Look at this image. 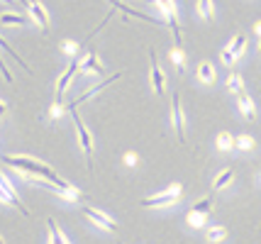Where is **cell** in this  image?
Segmentation results:
<instances>
[{"mask_svg": "<svg viewBox=\"0 0 261 244\" xmlns=\"http://www.w3.org/2000/svg\"><path fill=\"white\" fill-rule=\"evenodd\" d=\"M225 237H227V227H222V225L207 230V242H222Z\"/></svg>", "mask_w": 261, "mask_h": 244, "instance_id": "603a6c76", "label": "cell"}, {"mask_svg": "<svg viewBox=\"0 0 261 244\" xmlns=\"http://www.w3.org/2000/svg\"><path fill=\"white\" fill-rule=\"evenodd\" d=\"M3 161L8 164V166H12V169H17V171H22L24 176H34V178H46L51 186L61 188V191H71V186L68 181H64L61 176L54 171V169H49L46 164L37 161V159H32V156H12V154H8V156H3Z\"/></svg>", "mask_w": 261, "mask_h": 244, "instance_id": "6da1fadb", "label": "cell"}, {"mask_svg": "<svg viewBox=\"0 0 261 244\" xmlns=\"http://www.w3.org/2000/svg\"><path fill=\"white\" fill-rule=\"evenodd\" d=\"M0 73L5 76V81H12V73H10V69H8V64L3 61V57H0Z\"/></svg>", "mask_w": 261, "mask_h": 244, "instance_id": "4dcf8cb0", "label": "cell"}, {"mask_svg": "<svg viewBox=\"0 0 261 244\" xmlns=\"http://www.w3.org/2000/svg\"><path fill=\"white\" fill-rule=\"evenodd\" d=\"M0 188H3V191L8 193V198H10V203H12V205H15L17 210H20V212H22L24 218H30V210L24 208V203L20 200V193H17V188L12 186V178H10V176H5L3 171H0Z\"/></svg>", "mask_w": 261, "mask_h": 244, "instance_id": "8fae6325", "label": "cell"}, {"mask_svg": "<svg viewBox=\"0 0 261 244\" xmlns=\"http://www.w3.org/2000/svg\"><path fill=\"white\" fill-rule=\"evenodd\" d=\"M161 12H164V17L169 20V27L173 30V37H176V47H181L183 39H181V22H178V8H176V3H169V0H156L154 3Z\"/></svg>", "mask_w": 261, "mask_h": 244, "instance_id": "277c9868", "label": "cell"}, {"mask_svg": "<svg viewBox=\"0 0 261 244\" xmlns=\"http://www.w3.org/2000/svg\"><path fill=\"white\" fill-rule=\"evenodd\" d=\"M0 203H5V205H12V203H10V198H8V193H5L3 188H0Z\"/></svg>", "mask_w": 261, "mask_h": 244, "instance_id": "1f68e13d", "label": "cell"}, {"mask_svg": "<svg viewBox=\"0 0 261 244\" xmlns=\"http://www.w3.org/2000/svg\"><path fill=\"white\" fill-rule=\"evenodd\" d=\"M79 66H81V59H73V61L66 66V71L59 76V81H57V103L59 105H61V100H64V93L68 91V86L73 83V76L79 73Z\"/></svg>", "mask_w": 261, "mask_h": 244, "instance_id": "52a82bcc", "label": "cell"}, {"mask_svg": "<svg viewBox=\"0 0 261 244\" xmlns=\"http://www.w3.org/2000/svg\"><path fill=\"white\" fill-rule=\"evenodd\" d=\"M71 117H73V122H76V134H79L81 149H83V154H86V166H88V171H93V137H91V132H88L86 125H83L79 110H73Z\"/></svg>", "mask_w": 261, "mask_h": 244, "instance_id": "3957f363", "label": "cell"}, {"mask_svg": "<svg viewBox=\"0 0 261 244\" xmlns=\"http://www.w3.org/2000/svg\"><path fill=\"white\" fill-rule=\"evenodd\" d=\"M169 59H171V64L176 66V71L178 73H183L186 71V54H183V49L181 47H173L169 51Z\"/></svg>", "mask_w": 261, "mask_h": 244, "instance_id": "ac0fdd59", "label": "cell"}, {"mask_svg": "<svg viewBox=\"0 0 261 244\" xmlns=\"http://www.w3.org/2000/svg\"><path fill=\"white\" fill-rule=\"evenodd\" d=\"M183 186L181 183H171L166 191H161L159 196H149L142 200V208H169L173 203H178Z\"/></svg>", "mask_w": 261, "mask_h": 244, "instance_id": "7a4b0ae2", "label": "cell"}, {"mask_svg": "<svg viewBox=\"0 0 261 244\" xmlns=\"http://www.w3.org/2000/svg\"><path fill=\"white\" fill-rule=\"evenodd\" d=\"M79 47H81V44L71 42V39H64V42H61V51H64V54H76V51H79Z\"/></svg>", "mask_w": 261, "mask_h": 244, "instance_id": "4316f807", "label": "cell"}, {"mask_svg": "<svg viewBox=\"0 0 261 244\" xmlns=\"http://www.w3.org/2000/svg\"><path fill=\"white\" fill-rule=\"evenodd\" d=\"M122 161H125L127 166H137V164H139V156H137L135 151H127L125 156H122Z\"/></svg>", "mask_w": 261, "mask_h": 244, "instance_id": "83f0119b", "label": "cell"}, {"mask_svg": "<svg viewBox=\"0 0 261 244\" xmlns=\"http://www.w3.org/2000/svg\"><path fill=\"white\" fill-rule=\"evenodd\" d=\"M195 5H198V12H200V17H205V20H213L215 10H213V3H210V0H200V3H195Z\"/></svg>", "mask_w": 261, "mask_h": 244, "instance_id": "484cf974", "label": "cell"}, {"mask_svg": "<svg viewBox=\"0 0 261 244\" xmlns=\"http://www.w3.org/2000/svg\"><path fill=\"white\" fill-rule=\"evenodd\" d=\"M117 78H122V71H117V73H113L110 78H105L102 83H98V86H93V88H88V91H86V93L81 95V98H73V100H71V103L66 105V110H68V113H73V110H76V107H79L81 103H86L88 98H93V95H98V93L102 91V88H108V86H110V83H115Z\"/></svg>", "mask_w": 261, "mask_h": 244, "instance_id": "ba28073f", "label": "cell"}, {"mask_svg": "<svg viewBox=\"0 0 261 244\" xmlns=\"http://www.w3.org/2000/svg\"><path fill=\"white\" fill-rule=\"evenodd\" d=\"M30 20L20 15V12H3L0 15V24H27Z\"/></svg>", "mask_w": 261, "mask_h": 244, "instance_id": "ffe728a7", "label": "cell"}, {"mask_svg": "<svg viewBox=\"0 0 261 244\" xmlns=\"http://www.w3.org/2000/svg\"><path fill=\"white\" fill-rule=\"evenodd\" d=\"M0 244H5V239H3V237H0Z\"/></svg>", "mask_w": 261, "mask_h": 244, "instance_id": "e575fe53", "label": "cell"}, {"mask_svg": "<svg viewBox=\"0 0 261 244\" xmlns=\"http://www.w3.org/2000/svg\"><path fill=\"white\" fill-rule=\"evenodd\" d=\"M81 73H95V76H100L102 71V64H100V59H98V54H86V57L81 59V66H79Z\"/></svg>", "mask_w": 261, "mask_h": 244, "instance_id": "4fadbf2b", "label": "cell"}, {"mask_svg": "<svg viewBox=\"0 0 261 244\" xmlns=\"http://www.w3.org/2000/svg\"><path fill=\"white\" fill-rule=\"evenodd\" d=\"M259 49H261V44H259Z\"/></svg>", "mask_w": 261, "mask_h": 244, "instance_id": "d590c367", "label": "cell"}, {"mask_svg": "<svg viewBox=\"0 0 261 244\" xmlns=\"http://www.w3.org/2000/svg\"><path fill=\"white\" fill-rule=\"evenodd\" d=\"M149 61H151V66H149V81H151V88H154V93L156 95H164V91H166V76H164V71H161L154 51L149 54Z\"/></svg>", "mask_w": 261, "mask_h": 244, "instance_id": "9c48e42d", "label": "cell"}, {"mask_svg": "<svg viewBox=\"0 0 261 244\" xmlns=\"http://www.w3.org/2000/svg\"><path fill=\"white\" fill-rule=\"evenodd\" d=\"M237 105H239V110H242V115L247 117V120H256V107H254V100H251V95L247 93H239L237 95Z\"/></svg>", "mask_w": 261, "mask_h": 244, "instance_id": "5bb4252c", "label": "cell"}, {"mask_svg": "<svg viewBox=\"0 0 261 244\" xmlns=\"http://www.w3.org/2000/svg\"><path fill=\"white\" fill-rule=\"evenodd\" d=\"M234 147L242 151L254 149V137H249V134H239V137H234Z\"/></svg>", "mask_w": 261, "mask_h": 244, "instance_id": "d4e9b609", "label": "cell"}, {"mask_svg": "<svg viewBox=\"0 0 261 244\" xmlns=\"http://www.w3.org/2000/svg\"><path fill=\"white\" fill-rule=\"evenodd\" d=\"M210 210H213V198L207 196V198H203V200H198L193 208L188 210L186 222H188L191 227H203L205 220H207V215H210Z\"/></svg>", "mask_w": 261, "mask_h": 244, "instance_id": "5b68a950", "label": "cell"}, {"mask_svg": "<svg viewBox=\"0 0 261 244\" xmlns=\"http://www.w3.org/2000/svg\"><path fill=\"white\" fill-rule=\"evenodd\" d=\"M5 110H8V105H5V100H0V117L5 115Z\"/></svg>", "mask_w": 261, "mask_h": 244, "instance_id": "d6a6232c", "label": "cell"}, {"mask_svg": "<svg viewBox=\"0 0 261 244\" xmlns=\"http://www.w3.org/2000/svg\"><path fill=\"white\" fill-rule=\"evenodd\" d=\"M24 8L32 15L34 22L39 24L44 32H49V10H46L44 5H42V3H24Z\"/></svg>", "mask_w": 261, "mask_h": 244, "instance_id": "7c38bea8", "label": "cell"}, {"mask_svg": "<svg viewBox=\"0 0 261 244\" xmlns=\"http://www.w3.org/2000/svg\"><path fill=\"white\" fill-rule=\"evenodd\" d=\"M254 32H256V35L261 37V22H256V24H254Z\"/></svg>", "mask_w": 261, "mask_h": 244, "instance_id": "836d02e7", "label": "cell"}, {"mask_svg": "<svg viewBox=\"0 0 261 244\" xmlns=\"http://www.w3.org/2000/svg\"><path fill=\"white\" fill-rule=\"evenodd\" d=\"M232 181H234V171H232V169H222V171L215 176L213 188H215V191H222V188H227Z\"/></svg>", "mask_w": 261, "mask_h": 244, "instance_id": "e0dca14e", "label": "cell"}, {"mask_svg": "<svg viewBox=\"0 0 261 244\" xmlns=\"http://www.w3.org/2000/svg\"><path fill=\"white\" fill-rule=\"evenodd\" d=\"M220 59H222V64H227V66H232V64L237 61V59L232 57V54H229L227 49H222V51H220Z\"/></svg>", "mask_w": 261, "mask_h": 244, "instance_id": "f546056e", "label": "cell"}, {"mask_svg": "<svg viewBox=\"0 0 261 244\" xmlns=\"http://www.w3.org/2000/svg\"><path fill=\"white\" fill-rule=\"evenodd\" d=\"M46 230H49V244H71L66 239V234L57 227V222L54 220H46Z\"/></svg>", "mask_w": 261, "mask_h": 244, "instance_id": "2e32d148", "label": "cell"}, {"mask_svg": "<svg viewBox=\"0 0 261 244\" xmlns=\"http://www.w3.org/2000/svg\"><path fill=\"white\" fill-rule=\"evenodd\" d=\"M227 88L232 91V93H244V81H242V76L239 73H229L227 78Z\"/></svg>", "mask_w": 261, "mask_h": 244, "instance_id": "7402d4cb", "label": "cell"}, {"mask_svg": "<svg viewBox=\"0 0 261 244\" xmlns=\"http://www.w3.org/2000/svg\"><path fill=\"white\" fill-rule=\"evenodd\" d=\"M0 49H5V51H8V54H10V57L15 59V61H17V64H20V66H22L24 71H30V66H27V64H24V59L20 57V54H17V51H15V49H12L10 44H8V42H5V39H3V37H0Z\"/></svg>", "mask_w": 261, "mask_h": 244, "instance_id": "cb8c5ba5", "label": "cell"}, {"mask_svg": "<svg viewBox=\"0 0 261 244\" xmlns=\"http://www.w3.org/2000/svg\"><path fill=\"white\" fill-rule=\"evenodd\" d=\"M217 149L220 151L234 149V137H232L229 132H220V134H217Z\"/></svg>", "mask_w": 261, "mask_h": 244, "instance_id": "44dd1931", "label": "cell"}, {"mask_svg": "<svg viewBox=\"0 0 261 244\" xmlns=\"http://www.w3.org/2000/svg\"><path fill=\"white\" fill-rule=\"evenodd\" d=\"M171 122H173L178 142H186V115H183L181 95L178 93H173V100H171Z\"/></svg>", "mask_w": 261, "mask_h": 244, "instance_id": "8992f818", "label": "cell"}, {"mask_svg": "<svg viewBox=\"0 0 261 244\" xmlns=\"http://www.w3.org/2000/svg\"><path fill=\"white\" fill-rule=\"evenodd\" d=\"M198 81H203V83H213V81H215V69H213V64L203 61V64L198 66Z\"/></svg>", "mask_w": 261, "mask_h": 244, "instance_id": "d6986e66", "label": "cell"}, {"mask_svg": "<svg viewBox=\"0 0 261 244\" xmlns=\"http://www.w3.org/2000/svg\"><path fill=\"white\" fill-rule=\"evenodd\" d=\"M64 113H66V105H64V103H61V105H51V110H49V115H51V117H59V115H64Z\"/></svg>", "mask_w": 261, "mask_h": 244, "instance_id": "f1b7e54d", "label": "cell"}, {"mask_svg": "<svg viewBox=\"0 0 261 244\" xmlns=\"http://www.w3.org/2000/svg\"><path fill=\"white\" fill-rule=\"evenodd\" d=\"M83 215H86L93 225H98L100 230H105V232H117V225H115V220H110V218H108L105 212H100V210L91 208V205H83Z\"/></svg>", "mask_w": 261, "mask_h": 244, "instance_id": "30bf717a", "label": "cell"}, {"mask_svg": "<svg viewBox=\"0 0 261 244\" xmlns=\"http://www.w3.org/2000/svg\"><path fill=\"white\" fill-rule=\"evenodd\" d=\"M244 49H247V35H234L232 37V42H229L227 51L232 54L234 59H239L242 54H244Z\"/></svg>", "mask_w": 261, "mask_h": 244, "instance_id": "9a60e30c", "label": "cell"}]
</instances>
